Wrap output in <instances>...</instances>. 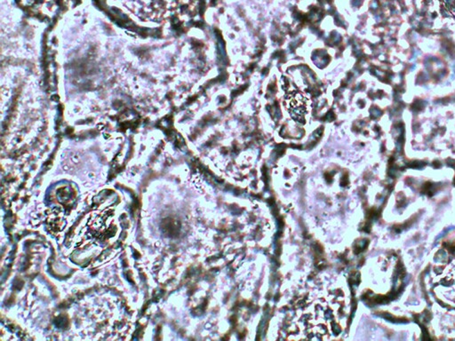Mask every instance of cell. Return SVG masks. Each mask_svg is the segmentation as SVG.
<instances>
[{
  "instance_id": "1",
  "label": "cell",
  "mask_w": 455,
  "mask_h": 341,
  "mask_svg": "<svg viewBox=\"0 0 455 341\" xmlns=\"http://www.w3.org/2000/svg\"><path fill=\"white\" fill-rule=\"evenodd\" d=\"M286 108L295 120L305 121V118L310 113L311 101L310 97L304 93L294 91L286 96Z\"/></svg>"
}]
</instances>
